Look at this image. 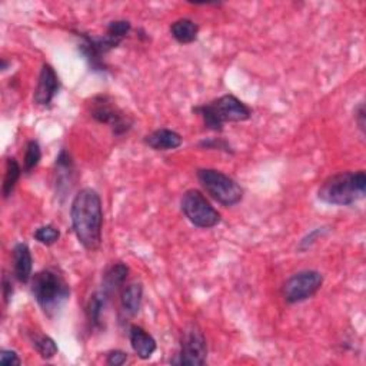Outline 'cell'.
<instances>
[{
	"mask_svg": "<svg viewBox=\"0 0 366 366\" xmlns=\"http://www.w3.org/2000/svg\"><path fill=\"white\" fill-rule=\"evenodd\" d=\"M70 219L73 232L81 245L89 252L99 249L103 228V208L99 193L92 188L79 190L72 201Z\"/></svg>",
	"mask_w": 366,
	"mask_h": 366,
	"instance_id": "cell-1",
	"label": "cell"
},
{
	"mask_svg": "<svg viewBox=\"0 0 366 366\" xmlns=\"http://www.w3.org/2000/svg\"><path fill=\"white\" fill-rule=\"evenodd\" d=\"M366 194V174L340 172L324 181L318 190V198L324 203L335 206H349L363 199Z\"/></svg>",
	"mask_w": 366,
	"mask_h": 366,
	"instance_id": "cell-2",
	"label": "cell"
},
{
	"mask_svg": "<svg viewBox=\"0 0 366 366\" xmlns=\"http://www.w3.org/2000/svg\"><path fill=\"white\" fill-rule=\"evenodd\" d=\"M202 119L206 129L222 132L225 124H239L249 120L252 116L251 108H248L233 94H224L213 102L193 109Z\"/></svg>",
	"mask_w": 366,
	"mask_h": 366,
	"instance_id": "cell-3",
	"label": "cell"
},
{
	"mask_svg": "<svg viewBox=\"0 0 366 366\" xmlns=\"http://www.w3.org/2000/svg\"><path fill=\"white\" fill-rule=\"evenodd\" d=\"M32 294L44 313L58 312L69 299L70 288L55 269H43L32 276Z\"/></svg>",
	"mask_w": 366,
	"mask_h": 366,
	"instance_id": "cell-4",
	"label": "cell"
},
{
	"mask_svg": "<svg viewBox=\"0 0 366 366\" xmlns=\"http://www.w3.org/2000/svg\"><path fill=\"white\" fill-rule=\"evenodd\" d=\"M198 181L210 197L226 208L238 205L243 199L242 186L226 174L216 169H199Z\"/></svg>",
	"mask_w": 366,
	"mask_h": 366,
	"instance_id": "cell-5",
	"label": "cell"
},
{
	"mask_svg": "<svg viewBox=\"0 0 366 366\" xmlns=\"http://www.w3.org/2000/svg\"><path fill=\"white\" fill-rule=\"evenodd\" d=\"M89 113L96 122L108 125L115 136H124L133 126V119L122 110L113 97L108 94L94 96L89 103Z\"/></svg>",
	"mask_w": 366,
	"mask_h": 366,
	"instance_id": "cell-6",
	"label": "cell"
},
{
	"mask_svg": "<svg viewBox=\"0 0 366 366\" xmlns=\"http://www.w3.org/2000/svg\"><path fill=\"white\" fill-rule=\"evenodd\" d=\"M181 208L188 221L201 229H210L221 224V213H219L205 194L198 189H189L183 193Z\"/></svg>",
	"mask_w": 366,
	"mask_h": 366,
	"instance_id": "cell-7",
	"label": "cell"
},
{
	"mask_svg": "<svg viewBox=\"0 0 366 366\" xmlns=\"http://www.w3.org/2000/svg\"><path fill=\"white\" fill-rule=\"evenodd\" d=\"M324 276L318 271H301L292 275L282 286V295L288 303H299L318 294Z\"/></svg>",
	"mask_w": 366,
	"mask_h": 366,
	"instance_id": "cell-8",
	"label": "cell"
},
{
	"mask_svg": "<svg viewBox=\"0 0 366 366\" xmlns=\"http://www.w3.org/2000/svg\"><path fill=\"white\" fill-rule=\"evenodd\" d=\"M206 358H208L206 338L202 329L197 324H192L182 333L181 352L178 358L172 360V363L201 366L206 363Z\"/></svg>",
	"mask_w": 366,
	"mask_h": 366,
	"instance_id": "cell-9",
	"label": "cell"
},
{
	"mask_svg": "<svg viewBox=\"0 0 366 366\" xmlns=\"http://www.w3.org/2000/svg\"><path fill=\"white\" fill-rule=\"evenodd\" d=\"M78 38H81L79 52L83 55L90 69L103 72L106 70V63L103 56L108 55L113 49H116L122 42L105 35V36H90L83 32H78Z\"/></svg>",
	"mask_w": 366,
	"mask_h": 366,
	"instance_id": "cell-10",
	"label": "cell"
},
{
	"mask_svg": "<svg viewBox=\"0 0 366 366\" xmlns=\"http://www.w3.org/2000/svg\"><path fill=\"white\" fill-rule=\"evenodd\" d=\"M60 81L56 70L49 65L43 63L40 69V75L38 81V86L35 90V103L39 106H49L55 99V96L59 93Z\"/></svg>",
	"mask_w": 366,
	"mask_h": 366,
	"instance_id": "cell-11",
	"label": "cell"
},
{
	"mask_svg": "<svg viewBox=\"0 0 366 366\" xmlns=\"http://www.w3.org/2000/svg\"><path fill=\"white\" fill-rule=\"evenodd\" d=\"M129 340L133 352L140 359H149L158 349V344L155 338L144 331L142 326L132 325L129 329Z\"/></svg>",
	"mask_w": 366,
	"mask_h": 366,
	"instance_id": "cell-12",
	"label": "cell"
},
{
	"mask_svg": "<svg viewBox=\"0 0 366 366\" xmlns=\"http://www.w3.org/2000/svg\"><path fill=\"white\" fill-rule=\"evenodd\" d=\"M13 272L19 282L28 283L32 279L33 259L26 243H17L13 248Z\"/></svg>",
	"mask_w": 366,
	"mask_h": 366,
	"instance_id": "cell-13",
	"label": "cell"
},
{
	"mask_svg": "<svg viewBox=\"0 0 366 366\" xmlns=\"http://www.w3.org/2000/svg\"><path fill=\"white\" fill-rule=\"evenodd\" d=\"M144 143L148 144L149 148L153 151L165 152V151L178 149L179 146L183 143V138L172 129L162 128V129H158V131H155V132H152L146 136Z\"/></svg>",
	"mask_w": 366,
	"mask_h": 366,
	"instance_id": "cell-14",
	"label": "cell"
},
{
	"mask_svg": "<svg viewBox=\"0 0 366 366\" xmlns=\"http://www.w3.org/2000/svg\"><path fill=\"white\" fill-rule=\"evenodd\" d=\"M129 275V267L128 265L117 262L108 267V271L103 275L102 282V290L110 298L113 294L125 285Z\"/></svg>",
	"mask_w": 366,
	"mask_h": 366,
	"instance_id": "cell-15",
	"label": "cell"
},
{
	"mask_svg": "<svg viewBox=\"0 0 366 366\" xmlns=\"http://www.w3.org/2000/svg\"><path fill=\"white\" fill-rule=\"evenodd\" d=\"M170 35L181 44H190L197 42L199 26L192 19L182 17L170 24Z\"/></svg>",
	"mask_w": 366,
	"mask_h": 366,
	"instance_id": "cell-16",
	"label": "cell"
},
{
	"mask_svg": "<svg viewBox=\"0 0 366 366\" xmlns=\"http://www.w3.org/2000/svg\"><path fill=\"white\" fill-rule=\"evenodd\" d=\"M142 301H143V286L142 283H131L126 286L122 292V309L129 316L138 315V312L142 308Z\"/></svg>",
	"mask_w": 366,
	"mask_h": 366,
	"instance_id": "cell-17",
	"label": "cell"
},
{
	"mask_svg": "<svg viewBox=\"0 0 366 366\" xmlns=\"http://www.w3.org/2000/svg\"><path fill=\"white\" fill-rule=\"evenodd\" d=\"M108 301H109V297L102 289L94 292V294L90 297L88 306H86V315H88V319L92 326L94 328L102 326V315H103Z\"/></svg>",
	"mask_w": 366,
	"mask_h": 366,
	"instance_id": "cell-18",
	"label": "cell"
},
{
	"mask_svg": "<svg viewBox=\"0 0 366 366\" xmlns=\"http://www.w3.org/2000/svg\"><path fill=\"white\" fill-rule=\"evenodd\" d=\"M73 174V160L70 153L66 149H62L59 156L56 158V185L58 190H62L63 185L72 182Z\"/></svg>",
	"mask_w": 366,
	"mask_h": 366,
	"instance_id": "cell-19",
	"label": "cell"
},
{
	"mask_svg": "<svg viewBox=\"0 0 366 366\" xmlns=\"http://www.w3.org/2000/svg\"><path fill=\"white\" fill-rule=\"evenodd\" d=\"M32 345L36 349V352L43 358V359H52L58 355V345L55 340L47 336V335H40V333H32L31 335Z\"/></svg>",
	"mask_w": 366,
	"mask_h": 366,
	"instance_id": "cell-20",
	"label": "cell"
},
{
	"mask_svg": "<svg viewBox=\"0 0 366 366\" xmlns=\"http://www.w3.org/2000/svg\"><path fill=\"white\" fill-rule=\"evenodd\" d=\"M22 175V167L15 158H9L6 162V174L3 181V197L9 198Z\"/></svg>",
	"mask_w": 366,
	"mask_h": 366,
	"instance_id": "cell-21",
	"label": "cell"
},
{
	"mask_svg": "<svg viewBox=\"0 0 366 366\" xmlns=\"http://www.w3.org/2000/svg\"><path fill=\"white\" fill-rule=\"evenodd\" d=\"M40 159H42V149L39 142L31 140L26 146V152H24V159H23L24 172L31 174L32 170L40 163Z\"/></svg>",
	"mask_w": 366,
	"mask_h": 366,
	"instance_id": "cell-22",
	"label": "cell"
},
{
	"mask_svg": "<svg viewBox=\"0 0 366 366\" xmlns=\"http://www.w3.org/2000/svg\"><path fill=\"white\" fill-rule=\"evenodd\" d=\"M33 236L39 243H42V245L52 247L60 239V231L55 228L53 225H44V226L38 228Z\"/></svg>",
	"mask_w": 366,
	"mask_h": 366,
	"instance_id": "cell-23",
	"label": "cell"
},
{
	"mask_svg": "<svg viewBox=\"0 0 366 366\" xmlns=\"http://www.w3.org/2000/svg\"><path fill=\"white\" fill-rule=\"evenodd\" d=\"M131 31H132V24L129 20H113L108 24L106 35L119 42H124V39H126Z\"/></svg>",
	"mask_w": 366,
	"mask_h": 366,
	"instance_id": "cell-24",
	"label": "cell"
},
{
	"mask_svg": "<svg viewBox=\"0 0 366 366\" xmlns=\"http://www.w3.org/2000/svg\"><path fill=\"white\" fill-rule=\"evenodd\" d=\"M201 148H205V149H219V151H224L226 153H232V148L231 144L226 142V140H222V139H208V140H202L199 143Z\"/></svg>",
	"mask_w": 366,
	"mask_h": 366,
	"instance_id": "cell-25",
	"label": "cell"
},
{
	"mask_svg": "<svg viewBox=\"0 0 366 366\" xmlns=\"http://www.w3.org/2000/svg\"><path fill=\"white\" fill-rule=\"evenodd\" d=\"M325 233H326V228H318V229H315L313 232H310L306 238H303V239L301 240L299 249H301V251H306V249H309V248L313 245V243H315L316 240H318L319 238H322Z\"/></svg>",
	"mask_w": 366,
	"mask_h": 366,
	"instance_id": "cell-26",
	"label": "cell"
},
{
	"mask_svg": "<svg viewBox=\"0 0 366 366\" xmlns=\"http://www.w3.org/2000/svg\"><path fill=\"white\" fill-rule=\"evenodd\" d=\"M126 360H128V353L120 349L110 351L106 356V363L110 366H122L124 363H126Z\"/></svg>",
	"mask_w": 366,
	"mask_h": 366,
	"instance_id": "cell-27",
	"label": "cell"
},
{
	"mask_svg": "<svg viewBox=\"0 0 366 366\" xmlns=\"http://www.w3.org/2000/svg\"><path fill=\"white\" fill-rule=\"evenodd\" d=\"M0 363H2L3 366H19L22 365V360L15 351L3 349L2 352H0Z\"/></svg>",
	"mask_w": 366,
	"mask_h": 366,
	"instance_id": "cell-28",
	"label": "cell"
},
{
	"mask_svg": "<svg viewBox=\"0 0 366 366\" xmlns=\"http://www.w3.org/2000/svg\"><path fill=\"white\" fill-rule=\"evenodd\" d=\"M355 120L360 129L362 133H365V105L359 103V106L355 109Z\"/></svg>",
	"mask_w": 366,
	"mask_h": 366,
	"instance_id": "cell-29",
	"label": "cell"
},
{
	"mask_svg": "<svg viewBox=\"0 0 366 366\" xmlns=\"http://www.w3.org/2000/svg\"><path fill=\"white\" fill-rule=\"evenodd\" d=\"M3 297H5L6 303L13 297V285H12V281L8 278V275L3 276Z\"/></svg>",
	"mask_w": 366,
	"mask_h": 366,
	"instance_id": "cell-30",
	"label": "cell"
},
{
	"mask_svg": "<svg viewBox=\"0 0 366 366\" xmlns=\"http://www.w3.org/2000/svg\"><path fill=\"white\" fill-rule=\"evenodd\" d=\"M0 69H2V70H3V72H5V70H6V69H8V62H6V60H5V59H3V60H2V66H0Z\"/></svg>",
	"mask_w": 366,
	"mask_h": 366,
	"instance_id": "cell-31",
	"label": "cell"
}]
</instances>
